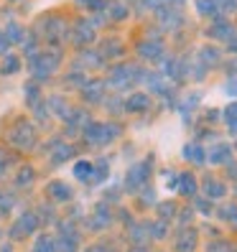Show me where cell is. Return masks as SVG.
<instances>
[{
    "instance_id": "obj_26",
    "label": "cell",
    "mask_w": 237,
    "mask_h": 252,
    "mask_svg": "<svg viewBox=\"0 0 237 252\" xmlns=\"http://www.w3.org/2000/svg\"><path fill=\"white\" fill-rule=\"evenodd\" d=\"M151 232H153V237H156V240H164L166 227H164V224H153V227H151Z\"/></svg>"
},
{
    "instance_id": "obj_29",
    "label": "cell",
    "mask_w": 237,
    "mask_h": 252,
    "mask_svg": "<svg viewBox=\"0 0 237 252\" xmlns=\"http://www.w3.org/2000/svg\"><path fill=\"white\" fill-rule=\"evenodd\" d=\"M69 153H71L69 148H67V145H62V148H59V151H56V160H64V158H67Z\"/></svg>"
},
{
    "instance_id": "obj_3",
    "label": "cell",
    "mask_w": 237,
    "mask_h": 252,
    "mask_svg": "<svg viewBox=\"0 0 237 252\" xmlns=\"http://www.w3.org/2000/svg\"><path fill=\"white\" fill-rule=\"evenodd\" d=\"M18 66H21L18 54H5L3 56V64H0V74H3V77H10V74L18 71Z\"/></svg>"
},
{
    "instance_id": "obj_9",
    "label": "cell",
    "mask_w": 237,
    "mask_h": 252,
    "mask_svg": "<svg viewBox=\"0 0 237 252\" xmlns=\"http://www.w3.org/2000/svg\"><path fill=\"white\" fill-rule=\"evenodd\" d=\"M204 194L206 196H209V199H222V196H225V186H222L219 181H206L204 184Z\"/></svg>"
},
{
    "instance_id": "obj_5",
    "label": "cell",
    "mask_w": 237,
    "mask_h": 252,
    "mask_svg": "<svg viewBox=\"0 0 237 252\" xmlns=\"http://www.w3.org/2000/svg\"><path fill=\"white\" fill-rule=\"evenodd\" d=\"M145 173H148V163L133 168V171H130V179H128V189H138V186L145 181Z\"/></svg>"
},
{
    "instance_id": "obj_17",
    "label": "cell",
    "mask_w": 237,
    "mask_h": 252,
    "mask_svg": "<svg viewBox=\"0 0 237 252\" xmlns=\"http://www.w3.org/2000/svg\"><path fill=\"white\" fill-rule=\"evenodd\" d=\"M197 10L202 16H214L217 13V3L214 0H197Z\"/></svg>"
},
{
    "instance_id": "obj_7",
    "label": "cell",
    "mask_w": 237,
    "mask_h": 252,
    "mask_svg": "<svg viewBox=\"0 0 237 252\" xmlns=\"http://www.w3.org/2000/svg\"><path fill=\"white\" fill-rule=\"evenodd\" d=\"M209 160H212V163H227V160H230V145H225V143L214 145L212 153H209Z\"/></svg>"
},
{
    "instance_id": "obj_4",
    "label": "cell",
    "mask_w": 237,
    "mask_h": 252,
    "mask_svg": "<svg viewBox=\"0 0 237 252\" xmlns=\"http://www.w3.org/2000/svg\"><path fill=\"white\" fill-rule=\"evenodd\" d=\"M49 194H51V199H56V201H69V199H71L69 186H67V184H62V181L49 184Z\"/></svg>"
},
{
    "instance_id": "obj_6",
    "label": "cell",
    "mask_w": 237,
    "mask_h": 252,
    "mask_svg": "<svg viewBox=\"0 0 237 252\" xmlns=\"http://www.w3.org/2000/svg\"><path fill=\"white\" fill-rule=\"evenodd\" d=\"M179 191L186 196H194L197 194V181H194V176L191 173H181L179 176Z\"/></svg>"
},
{
    "instance_id": "obj_27",
    "label": "cell",
    "mask_w": 237,
    "mask_h": 252,
    "mask_svg": "<svg viewBox=\"0 0 237 252\" xmlns=\"http://www.w3.org/2000/svg\"><path fill=\"white\" fill-rule=\"evenodd\" d=\"M8 46H10V41L5 38V33H0V56L8 54Z\"/></svg>"
},
{
    "instance_id": "obj_23",
    "label": "cell",
    "mask_w": 237,
    "mask_h": 252,
    "mask_svg": "<svg viewBox=\"0 0 237 252\" xmlns=\"http://www.w3.org/2000/svg\"><path fill=\"white\" fill-rule=\"evenodd\" d=\"M10 206H13V199L8 194H0V212H8Z\"/></svg>"
},
{
    "instance_id": "obj_2",
    "label": "cell",
    "mask_w": 237,
    "mask_h": 252,
    "mask_svg": "<svg viewBox=\"0 0 237 252\" xmlns=\"http://www.w3.org/2000/svg\"><path fill=\"white\" fill-rule=\"evenodd\" d=\"M36 224H38V217L36 214H23V217H18V221H16V227H13V240H23L26 234H31L34 229H36Z\"/></svg>"
},
{
    "instance_id": "obj_31",
    "label": "cell",
    "mask_w": 237,
    "mask_h": 252,
    "mask_svg": "<svg viewBox=\"0 0 237 252\" xmlns=\"http://www.w3.org/2000/svg\"><path fill=\"white\" fill-rule=\"evenodd\" d=\"M0 252H13V247H8V245H3V247H0Z\"/></svg>"
},
{
    "instance_id": "obj_19",
    "label": "cell",
    "mask_w": 237,
    "mask_h": 252,
    "mask_svg": "<svg viewBox=\"0 0 237 252\" xmlns=\"http://www.w3.org/2000/svg\"><path fill=\"white\" fill-rule=\"evenodd\" d=\"M225 115H227V125H230V130H232V132H237V102L225 110Z\"/></svg>"
},
{
    "instance_id": "obj_21",
    "label": "cell",
    "mask_w": 237,
    "mask_h": 252,
    "mask_svg": "<svg viewBox=\"0 0 237 252\" xmlns=\"http://www.w3.org/2000/svg\"><path fill=\"white\" fill-rule=\"evenodd\" d=\"M202 59H204V62H209V64H217L219 54H217L214 49H204V51H202Z\"/></svg>"
},
{
    "instance_id": "obj_25",
    "label": "cell",
    "mask_w": 237,
    "mask_h": 252,
    "mask_svg": "<svg viewBox=\"0 0 237 252\" xmlns=\"http://www.w3.org/2000/svg\"><path fill=\"white\" fill-rule=\"evenodd\" d=\"M225 92H227L230 97H237V79H230V82L225 84Z\"/></svg>"
},
{
    "instance_id": "obj_20",
    "label": "cell",
    "mask_w": 237,
    "mask_h": 252,
    "mask_svg": "<svg viewBox=\"0 0 237 252\" xmlns=\"http://www.w3.org/2000/svg\"><path fill=\"white\" fill-rule=\"evenodd\" d=\"M219 214H222V219H227V221H232V224L237 227V209H235V206H225V209H222Z\"/></svg>"
},
{
    "instance_id": "obj_16",
    "label": "cell",
    "mask_w": 237,
    "mask_h": 252,
    "mask_svg": "<svg viewBox=\"0 0 237 252\" xmlns=\"http://www.w3.org/2000/svg\"><path fill=\"white\" fill-rule=\"evenodd\" d=\"M34 252H54V240L46 237V234H41L36 240V245H34Z\"/></svg>"
},
{
    "instance_id": "obj_11",
    "label": "cell",
    "mask_w": 237,
    "mask_h": 252,
    "mask_svg": "<svg viewBox=\"0 0 237 252\" xmlns=\"http://www.w3.org/2000/svg\"><path fill=\"white\" fill-rule=\"evenodd\" d=\"M92 163H87V160H79L77 166H74V173H77V179L79 181H90L92 179Z\"/></svg>"
},
{
    "instance_id": "obj_15",
    "label": "cell",
    "mask_w": 237,
    "mask_h": 252,
    "mask_svg": "<svg viewBox=\"0 0 237 252\" xmlns=\"http://www.w3.org/2000/svg\"><path fill=\"white\" fill-rule=\"evenodd\" d=\"M194 247H197V237H194V232L184 234V240H179V245H176V250H179V252H194Z\"/></svg>"
},
{
    "instance_id": "obj_22",
    "label": "cell",
    "mask_w": 237,
    "mask_h": 252,
    "mask_svg": "<svg viewBox=\"0 0 237 252\" xmlns=\"http://www.w3.org/2000/svg\"><path fill=\"white\" fill-rule=\"evenodd\" d=\"M31 168H23L21 171V179H16V184H21V186H26V184H31Z\"/></svg>"
},
{
    "instance_id": "obj_18",
    "label": "cell",
    "mask_w": 237,
    "mask_h": 252,
    "mask_svg": "<svg viewBox=\"0 0 237 252\" xmlns=\"http://www.w3.org/2000/svg\"><path fill=\"white\" fill-rule=\"evenodd\" d=\"M138 51H140V56H145V59H158L161 46H158V43H143Z\"/></svg>"
},
{
    "instance_id": "obj_1",
    "label": "cell",
    "mask_w": 237,
    "mask_h": 252,
    "mask_svg": "<svg viewBox=\"0 0 237 252\" xmlns=\"http://www.w3.org/2000/svg\"><path fill=\"white\" fill-rule=\"evenodd\" d=\"M56 64H59V56H54V54H38V56L31 59V71H34V77H51Z\"/></svg>"
},
{
    "instance_id": "obj_24",
    "label": "cell",
    "mask_w": 237,
    "mask_h": 252,
    "mask_svg": "<svg viewBox=\"0 0 237 252\" xmlns=\"http://www.w3.org/2000/svg\"><path fill=\"white\" fill-rule=\"evenodd\" d=\"M158 212L164 214V219H171V214H173V204H161V206H158Z\"/></svg>"
},
{
    "instance_id": "obj_33",
    "label": "cell",
    "mask_w": 237,
    "mask_h": 252,
    "mask_svg": "<svg viewBox=\"0 0 237 252\" xmlns=\"http://www.w3.org/2000/svg\"><path fill=\"white\" fill-rule=\"evenodd\" d=\"M133 252H145V250H140V247H135V250H133Z\"/></svg>"
},
{
    "instance_id": "obj_30",
    "label": "cell",
    "mask_w": 237,
    "mask_h": 252,
    "mask_svg": "<svg viewBox=\"0 0 237 252\" xmlns=\"http://www.w3.org/2000/svg\"><path fill=\"white\" fill-rule=\"evenodd\" d=\"M90 252H107V250H105V247H92Z\"/></svg>"
},
{
    "instance_id": "obj_14",
    "label": "cell",
    "mask_w": 237,
    "mask_h": 252,
    "mask_svg": "<svg viewBox=\"0 0 237 252\" xmlns=\"http://www.w3.org/2000/svg\"><path fill=\"white\" fill-rule=\"evenodd\" d=\"M5 38L10 41V43H21L23 41V28L13 21V23H8V33H5Z\"/></svg>"
},
{
    "instance_id": "obj_10",
    "label": "cell",
    "mask_w": 237,
    "mask_h": 252,
    "mask_svg": "<svg viewBox=\"0 0 237 252\" xmlns=\"http://www.w3.org/2000/svg\"><path fill=\"white\" fill-rule=\"evenodd\" d=\"M184 156H186L189 160H194V163H204V148L197 145V143H191V145L184 148Z\"/></svg>"
},
{
    "instance_id": "obj_13",
    "label": "cell",
    "mask_w": 237,
    "mask_h": 252,
    "mask_svg": "<svg viewBox=\"0 0 237 252\" xmlns=\"http://www.w3.org/2000/svg\"><path fill=\"white\" fill-rule=\"evenodd\" d=\"M212 36H214V38H227V41H230V38L235 36V28H232L230 23H217V26L212 28Z\"/></svg>"
},
{
    "instance_id": "obj_8",
    "label": "cell",
    "mask_w": 237,
    "mask_h": 252,
    "mask_svg": "<svg viewBox=\"0 0 237 252\" xmlns=\"http://www.w3.org/2000/svg\"><path fill=\"white\" fill-rule=\"evenodd\" d=\"M148 105H151V99H148V94H133V97L128 99V110H130V112L148 110Z\"/></svg>"
},
{
    "instance_id": "obj_32",
    "label": "cell",
    "mask_w": 237,
    "mask_h": 252,
    "mask_svg": "<svg viewBox=\"0 0 237 252\" xmlns=\"http://www.w3.org/2000/svg\"><path fill=\"white\" fill-rule=\"evenodd\" d=\"M0 173H3V156H0Z\"/></svg>"
},
{
    "instance_id": "obj_28",
    "label": "cell",
    "mask_w": 237,
    "mask_h": 252,
    "mask_svg": "<svg viewBox=\"0 0 237 252\" xmlns=\"http://www.w3.org/2000/svg\"><path fill=\"white\" fill-rule=\"evenodd\" d=\"M112 18H125V8L123 5H112Z\"/></svg>"
},
{
    "instance_id": "obj_34",
    "label": "cell",
    "mask_w": 237,
    "mask_h": 252,
    "mask_svg": "<svg viewBox=\"0 0 237 252\" xmlns=\"http://www.w3.org/2000/svg\"><path fill=\"white\" fill-rule=\"evenodd\" d=\"M0 237H3V232H0Z\"/></svg>"
},
{
    "instance_id": "obj_12",
    "label": "cell",
    "mask_w": 237,
    "mask_h": 252,
    "mask_svg": "<svg viewBox=\"0 0 237 252\" xmlns=\"http://www.w3.org/2000/svg\"><path fill=\"white\" fill-rule=\"evenodd\" d=\"M130 71H133L130 66H123V69H117V71H115V77H112V84H115V87H125L128 82H133L135 77H130Z\"/></svg>"
}]
</instances>
